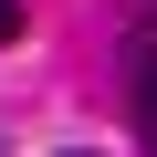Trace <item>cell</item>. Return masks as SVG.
<instances>
[{
  "label": "cell",
  "instance_id": "cell-2",
  "mask_svg": "<svg viewBox=\"0 0 157 157\" xmlns=\"http://www.w3.org/2000/svg\"><path fill=\"white\" fill-rule=\"evenodd\" d=\"M0 42H21V0H0Z\"/></svg>",
  "mask_w": 157,
  "mask_h": 157
},
{
  "label": "cell",
  "instance_id": "cell-3",
  "mask_svg": "<svg viewBox=\"0 0 157 157\" xmlns=\"http://www.w3.org/2000/svg\"><path fill=\"white\" fill-rule=\"evenodd\" d=\"M147 32H157V21H147Z\"/></svg>",
  "mask_w": 157,
  "mask_h": 157
},
{
  "label": "cell",
  "instance_id": "cell-1",
  "mask_svg": "<svg viewBox=\"0 0 157 157\" xmlns=\"http://www.w3.org/2000/svg\"><path fill=\"white\" fill-rule=\"evenodd\" d=\"M136 126H147V147H157V32L136 42Z\"/></svg>",
  "mask_w": 157,
  "mask_h": 157
}]
</instances>
